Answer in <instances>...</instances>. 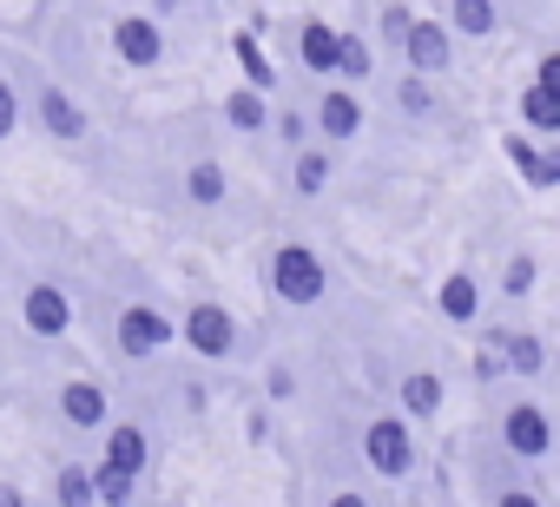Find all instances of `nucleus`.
<instances>
[{
	"mask_svg": "<svg viewBox=\"0 0 560 507\" xmlns=\"http://www.w3.org/2000/svg\"><path fill=\"white\" fill-rule=\"evenodd\" d=\"M264 278H270V297H277V304H291V310H311V304H324V291H330L324 258H317L311 244H298V237H284V244L270 250Z\"/></svg>",
	"mask_w": 560,
	"mask_h": 507,
	"instance_id": "1",
	"label": "nucleus"
},
{
	"mask_svg": "<svg viewBox=\"0 0 560 507\" xmlns=\"http://www.w3.org/2000/svg\"><path fill=\"white\" fill-rule=\"evenodd\" d=\"M172 337H185V343H191V356H205V363H231V356H237V343H244L237 317H231L218 297L185 304V317L172 323Z\"/></svg>",
	"mask_w": 560,
	"mask_h": 507,
	"instance_id": "2",
	"label": "nucleus"
},
{
	"mask_svg": "<svg viewBox=\"0 0 560 507\" xmlns=\"http://www.w3.org/2000/svg\"><path fill=\"white\" fill-rule=\"evenodd\" d=\"M363 461L383 474V481H409L416 468H422V448H416V428L402 422V415H376L370 428H363Z\"/></svg>",
	"mask_w": 560,
	"mask_h": 507,
	"instance_id": "3",
	"label": "nucleus"
},
{
	"mask_svg": "<svg viewBox=\"0 0 560 507\" xmlns=\"http://www.w3.org/2000/svg\"><path fill=\"white\" fill-rule=\"evenodd\" d=\"M165 343H172V317H165L159 304H126V310H119V323H113V350H119L126 363H152Z\"/></svg>",
	"mask_w": 560,
	"mask_h": 507,
	"instance_id": "4",
	"label": "nucleus"
},
{
	"mask_svg": "<svg viewBox=\"0 0 560 507\" xmlns=\"http://www.w3.org/2000/svg\"><path fill=\"white\" fill-rule=\"evenodd\" d=\"M481 356H494L501 376H540L547 369V343L534 330H481Z\"/></svg>",
	"mask_w": 560,
	"mask_h": 507,
	"instance_id": "5",
	"label": "nucleus"
},
{
	"mask_svg": "<svg viewBox=\"0 0 560 507\" xmlns=\"http://www.w3.org/2000/svg\"><path fill=\"white\" fill-rule=\"evenodd\" d=\"M501 441H508L514 461H547V448H553V422H547V409H540V402H508V415H501Z\"/></svg>",
	"mask_w": 560,
	"mask_h": 507,
	"instance_id": "6",
	"label": "nucleus"
},
{
	"mask_svg": "<svg viewBox=\"0 0 560 507\" xmlns=\"http://www.w3.org/2000/svg\"><path fill=\"white\" fill-rule=\"evenodd\" d=\"M396 54L409 60V73L435 80V73H448V67H455V34H448L442 21H409V34H402V47H396Z\"/></svg>",
	"mask_w": 560,
	"mask_h": 507,
	"instance_id": "7",
	"label": "nucleus"
},
{
	"mask_svg": "<svg viewBox=\"0 0 560 507\" xmlns=\"http://www.w3.org/2000/svg\"><path fill=\"white\" fill-rule=\"evenodd\" d=\"M34 119H40V132H47V139H60V145H80V139L93 132L86 106H80V99H73L67 86H54V80H47V86L34 93Z\"/></svg>",
	"mask_w": 560,
	"mask_h": 507,
	"instance_id": "8",
	"label": "nucleus"
},
{
	"mask_svg": "<svg viewBox=\"0 0 560 507\" xmlns=\"http://www.w3.org/2000/svg\"><path fill=\"white\" fill-rule=\"evenodd\" d=\"M113 54H119L126 67L152 73V67L165 60V27H159L152 14H119V21H113Z\"/></svg>",
	"mask_w": 560,
	"mask_h": 507,
	"instance_id": "9",
	"label": "nucleus"
},
{
	"mask_svg": "<svg viewBox=\"0 0 560 507\" xmlns=\"http://www.w3.org/2000/svg\"><path fill=\"white\" fill-rule=\"evenodd\" d=\"M521 119H527L540 139L560 132V60H553V54L534 67V80H527V93H521Z\"/></svg>",
	"mask_w": 560,
	"mask_h": 507,
	"instance_id": "10",
	"label": "nucleus"
},
{
	"mask_svg": "<svg viewBox=\"0 0 560 507\" xmlns=\"http://www.w3.org/2000/svg\"><path fill=\"white\" fill-rule=\"evenodd\" d=\"M363 132V99L350 86H324L317 113H311V139H330V145H350Z\"/></svg>",
	"mask_w": 560,
	"mask_h": 507,
	"instance_id": "11",
	"label": "nucleus"
},
{
	"mask_svg": "<svg viewBox=\"0 0 560 507\" xmlns=\"http://www.w3.org/2000/svg\"><path fill=\"white\" fill-rule=\"evenodd\" d=\"M60 415H67V428H80V435H100V428L113 422V396H106V382H93V376H73V382L60 389Z\"/></svg>",
	"mask_w": 560,
	"mask_h": 507,
	"instance_id": "12",
	"label": "nucleus"
},
{
	"mask_svg": "<svg viewBox=\"0 0 560 507\" xmlns=\"http://www.w3.org/2000/svg\"><path fill=\"white\" fill-rule=\"evenodd\" d=\"M21 317H27V330L47 337V343H60V337L73 330V304H67L60 284H34V291L21 297Z\"/></svg>",
	"mask_w": 560,
	"mask_h": 507,
	"instance_id": "13",
	"label": "nucleus"
},
{
	"mask_svg": "<svg viewBox=\"0 0 560 507\" xmlns=\"http://www.w3.org/2000/svg\"><path fill=\"white\" fill-rule=\"evenodd\" d=\"M100 435H106V441H100V448H106V455H100V468H119V474H132V481H139V474H145V461H152V435H145L139 422H106Z\"/></svg>",
	"mask_w": 560,
	"mask_h": 507,
	"instance_id": "14",
	"label": "nucleus"
},
{
	"mask_svg": "<svg viewBox=\"0 0 560 507\" xmlns=\"http://www.w3.org/2000/svg\"><path fill=\"white\" fill-rule=\"evenodd\" d=\"M435 310H442L455 330L481 323V284H475L468 271H448V278H442V291H435Z\"/></svg>",
	"mask_w": 560,
	"mask_h": 507,
	"instance_id": "15",
	"label": "nucleus"
},
{
	"mask_svg": "<svg viewBox=\"0 0 560 507\" xmlns=\"http://www.w3.org/2000/svg\"><path fill=\"white\" fill-rule=\"evenodd\" d=\"M396 396H402V422H435V415H442V396H448V382H442L435 369H409Z\"/></svg>",
	"mask_w": 560,
	"mask_h": 507,
	"instance_id": "16",
	"label": "nucleus"
},
{
	"mask_svg": "<svg viewBox=\"0 0 560 507\" xmlns=\"http://www.w3.org/2000/svg\"><path fill=\"white\" fill-rule=\"evenodd\" d=\"M298 60H304L311 80H330V67H337V27L330 21H304L298 27Z\"/></svg>",
	"mask_w": 560,
	"mask_h": 507,
	"instance_id": "17",
	"label": "nucleus"
},
{
	"mask_svg": "<svg viewBox=\"0 0 560 507\" xmlns=\"http://www.w3.org/2000/svg\"><path fill=\"white\" fill-rule=\"evenodd\" d=\"M185 198H191L198 211H218V204L231 198V172H224L218 158H198V165H185Z\"/></svg>",
	"mask_w": 560,
	"mask_h": 507,
	"instance_id": "18",
	"label": "nucleus"
},
{
	"mask_svg": "<svg viewBox=\"0 0 560 507\" xmlns=\"http://www.w3.org/2000/svg\"><path fill=\"white\" fill-rule=\"evenodd\" d=\"M442 27L462 34V40H488L501 27V8H494V0H448V21Z\"/></svg>",
	"mask_w": 560,
	"mask_h": 507,
	"instance_id": "19",
	"label": "nucleus"
},
{
	"mask_svg": "<svg viewBox=\"0 0 560 507\" xmlns=\"http://www.w3.org/2000/svg\"><path fill=\"white\" fill-rule=\"evenodd\" d=\"M330 178H337V158H330L324 145H298V165H291L298 198H324V191H330Z\"/></svg>",
	"mask_w": 560,
	"mask_h": 507,
	"instance_id": "20",
	"label": "nucleus"
},
{
	"mask_svg": "<svg viewBox=\"0 0 560 507\" xmlns=\"http://www.w3.org/2000/svg\"><path fill=\"white\" fill-rule=\"evenodd\" d=\"M330 73H343V80H350V93H357V86L376 73V47H370L363 34H337V67H330Z\"/></svg>",
	"mask_w": 560,
	"mask_h": 507,
	"instance_id": "21",
	"label": "nucleus"
},
{
	"mask_svg": "<svg viewBox=\"0 0 560 507\" xmlns=\"http://www.w3.org/2000/svg\"><path fill=\"white\" fill-rule=\"evenodd\" d=\"M224 126H237V132H264V126H270L264 93H257V86H237V93L224 99Z\"/></svg>",
	"mask_w": 560,
	"mask_h": 507,
	"instance_id": "22",
	"label": "nucleus"
},
{
	"mask_svg": "<svg viewBox=\"0 0 560 507\" xmlns=\"http://www.w3.org/2000/svg\"><path fill=\"white\" fill-rule=\"evenodd\" d=\"M54 500H60V507H93V468H86V461H60Z\"/></svg>",
	"mask_w": 560,
	"mask_h": 507,
	"instance_id": "23",
	"label": "nucleus"
},
{
	"mask_svg": "<svg viewBox=\"0 0 560 507\" xmlns=\"http://www.w3.org/2000/svg\"><path fill=\"white\" fill-rule=\"evenodd\" d=\"M139 500V481L119 474V468H93V507H132Z\"/></svg>",
	"mask_w": 560,
	"mask_h": 507,
	"instance_id": "24",
	"label": "nucleus"
},
{
	"mask_svg": "<svg viewBox=\"0 0 560 507\" xmlns=\"http://www.w3.org/2000/svg\"><path fill=\"white\" fill-rule=\"evenodd\" d=\"M540 284V258H534V250H514V258L501 264V297H527Z\"/></svg>",
	"mask_w": 560,
	"mask_h": 507,
	"instance_id": "25",
	"label": "nucleus"
},
{
	"mask_svg": "<svg viewBox=\"0 0 560 507\" xmlns=\"http://www.w3.org/2000/svg\"><path fill=\"white\" fill-rule=\"evenodd\" d=\"M396 106H402L409 119H429V113H435V86H429L422 73H409V80H396Z\"/></svg>",
	"mask_w": 560,
	"mask_h": 507,
	"instance_id": "26",
	"label": "nucleus"
},
{
	"mask_svg": "<svg viewBox=\"0 0 560 507\" xmlns=\"http://www.w3.org/2000/svg\"><path fill=\"white\" fill-rule=\"evenodd\" d=\"M270 132L298 152V145H311V113H270Z\"/></svg>",
	"mask_w": 560,
	"mask_h": 507,
	"instance_id": "27",
	"label": "nucleus"
},
{
	"mask_svg": "<svg viewBox=\"0 0 560 507\" xmlns=\"http://www.w3.org/2000/svg\"><path fill=\"white\" fill-rule=\"evenodd\" d=\"M264 396H270V402H298V369H291V363H270V369H264Z\"/></svg>",
	"mask_w": 560,
	"mask_h": 507,
	"instance_id": "28",
	"label": "nucleus"
},
{
	"mask_svg": "<svg viewBox=\"0 0 560 507\" xmlns=\"http://www.w3.org/2000/svg\"><path fill=\"white\" fill-rule=\"evenodd\" d=\"M21 132V93L8 86V73H0V139H14Z\"/></svg>",
	"mask_w": 560,
	"mask_h": 507,
	"instance_id": "29",
	"label": "nucleus"
},
{
	"mask_svg": "<svg viewBox=\"0 0 560 507\" xmlns=\"http://www.w3.org/2000/svg\"><path fill=\"white\" fill-rule=\"evenodd\" d=\"M409 21H416V14L402 8V0H389V8H383V40H389V47H402V34H409Z\"/></svg>",
	"mask_w": 560,
	"mask_h": 507,
	"instance_id": "30",
	"label": "nucleus"
},
{
	"mask_svg": "<svg viewBox=\"0 0 560 507\" xmlns=\"http://www.w3.org/2000/svg\"><path fill=\"white\" fill-rule=\"evenodd\" d=\"M521 178H527V185H534V191H547V185H553V178H560V158H553V152H534V165H527V172H521Z\"/></svg>",
	"mask_w": 560,
	"mask_h": 507,
	"instance_id": "31",
	"label": "nucleus"
},
{
	"mask_svg": "<svg viewBox=\"0 0 560 507\" xmlns=\"http://www.w3.org/2000/svg\"><path fill=\"white\" fill-rule=\"evenodd\" d=\"M494 507H540V494L534 487H508V494H494Z\"/></svg>",
	"mask_w": 560,
	"mask_h": 507,
	"instance_id": "32",
	"label": "nucleus"
},
{
	"mask_svg": "<svg viewBox=\"0 0 560 507\" xmlns=\"http://www.w3.org/2000/svg\"><path fill=\"white\" fill-rule=\"evenodd\" d=\"M205 402H211V389H205V382H185V409H191V415H198V409H205Z\"/></svg>",
	"mask_w": 560,
	"mask_h": 507,
	"instance_id": "33",
	"label": "nucleus"
},
{
	"mask_svg": "<svg viewBox=\"0 0 560 507\" xmlns=\"http://www.w3.org/2000/svg\"><path fill=\"white\" fill-rule=\"evenodd\" d=\"M330 507H376L370 494H357V487H343V494H330Z\"/></svg>",
	"mask_w": 560,
	"mask_h": 507,
	"instance_id": "34",
	"label": "nucleus"
},
{
	"mask_svg": "<svg viewBox=\"0 0 560 507\" xmlns=\"http://www.w3.org/2000/svg\"><path fill=\"white\" fill-rule=\"evenodd\" d=\"M0 507H27V494H21L14 481H0Z\"/></svg>",
	"mask_w": 560,
	"mask_h": 507,
	"instance_id": "35",
	"label": "nucleus"
},
{
	"mask_svg": "<svg viewBox=\"0 0 560 507\" xmlns=\"http://www.w3.org/2000/svg\"><path fill=\"white\" fill-rule=\"evenodd\" d=\"M152 8H159V14H172V8H178V0H152ZM159 14H152V21H159Z\"/></svg>",
	"mask_w": 560,
	"mask_h": 507,
	"instance_id": "36",
	"label": "nucleus"
}]
</instances>
